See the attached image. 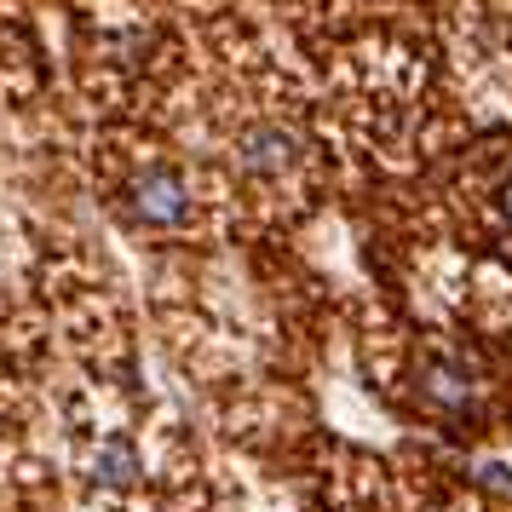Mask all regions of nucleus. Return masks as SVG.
Wrapping results in <instances>:
<instances>
[{"mask_svg": "<svg viewBox=\"0 0 512 512\" xmlns=\"http://www.w3.org/2000/svg\"><path fill=\"white\" fill-rule=\"evenodd\" d=\"M127 213L150 225V231H179L190 219V185L173 167H144L139 179L127 185Z\"/></svg>", "mask_w": 512, "mask_h": 512, "instance_id": "1", "label": "nucleus"}, {"mask_svg": "<svg viewBox=\"0 0 512 512\" xmlns=\"http://www.w3.org/2000/svg\"><path fill=\"white\" fill-rule=\"evenodd\" d=\"M236 162L248 167L254 179H288V173L300 167V139H294L282 121H254V127H242V139H236Z\"/></svg>", "mask_w": 512, "mask_h": 512, "instance_id": "2", "label": "nucleus"}, {"mask_svg": "<svg viewBox=\"0 0 512 512\" xmlns=\"http://www.w3.org/2000/svg\"><path fill=\"white\" fill-rule=\"evenodd\" d=\"M478 397V369L466 363L461 351H438L426 369H420V403L438 409V415H466V403Z\"/></svg>", "mask_w": 512, "mask_h": 512, "instance_id": "3", "label": "nucleus"}, {"mask_svg": "<svg viewBox=\"0 0 512 512\" xmlns=\"http://www.w3.org/2000/svg\"><path fill=\"white\" fill-rule=\"evenodd\" d=\"M93 478L104 489L133 484V478H139V449H133L127 438H104L98 443V455H93Z\"/></svg>", "mask_w": 512, "mask_h": 512, "instance_id": "4", "label": "nucleus"}, {"mask_svg": "<svg viewBox=\"0 0 512 512\" xmlns=\"http://www.w3.org/2000/svg\"><path fill=\"white\" fill-rule=\"evenodd\" d=\"M495 208H501V219H507V225H512V179H507V185H501V196H495Z\"/></svg>", "mask_w": 512, "mask_h": 512, "instance_id": "5", "label": "nucleus"}]
</instances>
